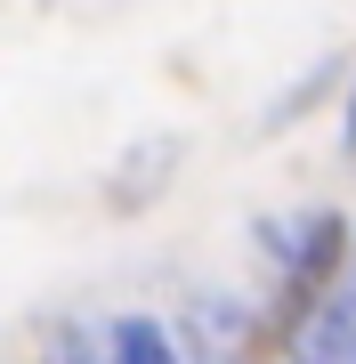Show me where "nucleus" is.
I'll list each match as a JSON object with an SVG mask.
<instances>
[{"label":"nucleus","instance_id":"obj_4","mask_svg":"<svg viewBox=\"0 0 356 364\" xmlns=\"http://www.w3.org/2000/svg\"><path fill=\"white\" fill-rule=\"evenodd\" d=\"M49 364H106V332H81V324L49 332Z\"/></svg>","mask_w":356,"mask_h":364},{"label":"nucleus","instance_id":"obj_2","mask_svg":"<svg viewBox=\"0 0 356 364\" xmlns=\"http://www.w3.org/2000/svg\"><path fill=\"white\" fill-rule=\"evenodd\" d=\"M106 364H186L162 316H114L106 324Z\"/></svg>","mask_w":356,"mask_h":364},{"label":"nucleus","instance_id":"obj_7","mask_svg":"<svg viewBox=\"0 0 356 364\" xmlns=\"http://www.w3.org/2000/svg\"><path fill=\"white\" fill-rule=\"evenodd\" d=\"M348 364H356V348H348Z\"/></svg>","mask_w":356,"mask_h":364},{"label":"nucleus","instance_id":"obj_5","mask_svg":"<svg viewBox=\"0 0 356 364\" xmlns=\"http://www.w3.org/2000/svg\"><path fill=\"white\" fill-rule=\"evenodd\" d=\"M340 154L356 162V90H348V114H340Z\"/></svg>","mask_w":356,"mask_h":364},{"label":"nucleus","instance_id":"obj_1","mask_svg":"<svg viewBox=\"0 0 356 364\" xmlns=\"http://www.w3.org/2000/svg\"><path fill=\"white\" fill-rule=\"evenodd\" d=\"M251 299H235V291H195L186 299V316H178V356H195V364H243L251 356Z\"/></svg>","mask_w":356,"mask_h":364},{"label":"nucleus","instance_id":"obj_6","mask_svg":"<svg viewBox=\"0 0 356 364\" xmlns=\"http://www.w3.org/2000/svg\"><path fill=\"white\" fill-rule=\"evenodd\" d=\"M284 364H300V356H284Z\"/></svg>","mask_w":356,"mask_h":364},{"label":"nucleus","instance_id":"obj_3","mask_svg":"<svg viewBox=\"0 0 356 364\" xmlns=\"http://www.w3.org/2000/svg\"><path fill=\"white\" fill-rule=\"evenodd\" d=\"M171 162H178V146H171V138L138 146V170L122 162V178H114V203H130V210H138V203H154V186L171 178Z\"/></svg>","mask_w":356,"mask_h":364}]
</instances>
